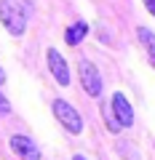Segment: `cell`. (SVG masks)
<instances>
[{
  "label": "cell",
  "mask_w": 155,
  "mask_h": 160,
  "mask_svg": "<svg viewBox=\"0 0 155 160\" xmlns=\"http://www.w3.org/2000/svg\"><path fill=\"white\" fill-rule=\"evenodd\" d=\"M0 22L11 35H24L27 29V11H24L22 0H0Z\"/></svg>",
  "instance_id": "obj_1"
},
{
  "label": "cell",
  "mask_w": 155,
  "mask_h": 160,
  "mask_svg": "<svg viewBox=\"0 0 155 160\" xmlns=\"http://www.w3.org/2000/svg\"><path fill=\"white\" fill-rule=\"evenodd\" d=\"M54 115H56V120L62 123L64 128H67L70 133H80V131H83V120H80L78 109H75L70 102L56 99V102H54Z\"/></svg>",
  "instance_id": "obj_2"
},
{
  "label": "cell",
  "mask_w": 155,
  "mask_h": 160,
  "mask_svg": "<svg viewBox=\"0 0 155 160\" xmlns=\"http://www.w3.org/2000/svg\"><path fill=\"white\" fill-rule=\"evenodd\" d=\"M78 75H80L83 91H86L88 96H94V99H96L99 93H102V78H99L96 67H94L91 62H86V59H83V62L78 64Z\"/></svg>",
  "instance_id": "obj_3"
},
{
  "label": "cell",
  "mask_w": 155,
  "mask_h": 160,
  "mask_svg": "<svg viewBox=\"0 0 155 160\" xmlns=\"http://www.w3.org/2000/svg\"><path fill=\"white\" fill-rule=\"evenodd\" d=\"M46 59H48V69H51V75L56 78V83L59 86H70V67H67V62H64V56L56 48H48Z\"/></svg>",
  "instance_id": "obj_4"
},
{
  "label": "cell",
  "mask_w": 155,
  "mask_h": 160,
  "mask_svg": "<svg viewBox=\"0 0 155 160\" xmlns=\"http://www.w3.org/2000/svg\"><path fill=\"white\" fill-rule=\"evenodd\" d=\"M110 107H112V115L118 118V123H121L123 128L134 126V109H131L128 99L123 96L121 91H118V93H112V102H110Z\"/></svg>",
  "instance_id": "obj_5"
},
{
  "label": "cell",
  "mask_w": 155,
  "mask_h": 160,
  "mask_svg": "<svg viewBox=\"0 0 155 160\" xmlns=\"http://www.w3.org/2000/svg\"><path fill=\"white\" fill-rule=\"evenodd\" d=\"M11 149L22 160H40V149L29 136H11Z\"/></svg>",
  "instance_id": "obj_6"
},
{
  "label": "cell",
  "mask_w": 155,
  "mask_h": 160,
  "mask_svg": "<svg viewBox=\"0 0 155 160\" xmlns=\"http://www.w3.org/2000/svg\"><path fill=\"white\" fill-rule=\"evenodd\" d=\"M86 32H88V24H83V22L72 24V27L64 32V40H67V46H78V43L86 38Z\"/></svg>",
  "instance_id": "obj_7"
},
{
  "label": "cell",
  "mask_w": 155,
  "mask_h": 160,
  "mask_svg": "<svg viewBox=\"0 0 155 160\" xmlns=\"http://www.w3.org/2000/svg\"><path fill=\"white\" fill-rule=\"evenodd\" d=\"M139 40H142V46L147 48L150 53H155V35L150 32L147 27H139Z\"/></svg>",
  "instance_id": "obj_8"
},
{
  "label": "cell",
  "mask_w": 155,
  "mask_h": 160,
  "mask_svg": "<svg viewBox=\"0 0 155 160\" xmlns=\"http://www.w3.org/2000/svg\"><path fill=\"white\" fill-rule=\"evenodd\" d=\"M102 115H104V123H107V128H110V131H112V133H121V123H118V118H115V115H110V109L107 107H104L102 109Z\"/></svg>",
  "instance_id": "obj_9"
},
{
  "label": "cell",
  "mask_w": 155,
  "mask_h": 160,
  "mask_svg": "<svg viewBox=\"0 0 155 160\" xmlns=\"http://www.w3.org/2000/svg\"><path fill=\"white\" fill-rule=\"evenodd\" d=\"M8 112H11V104H8V99L0 93V115H8Z\"/></svg>",
  "instance_id": "obj_10"
},
{
  "label": "cell",
  "mask_w": 155,
  "mask_h": 160,
  "mask_svg": "<svg viewBox=\"0 0 155 160\" xmlns=\"http://www.w3.org/2000/svg\"><path fill=\"white\" fill-rule=\"evenodd\" d=\"M144 6H147V11L155 16V0H144Z\"/></svg>",
  "instance_id": "obj_11"
},
{
  "label": "cell",
  "mask_w": 155,
  "mask_h": 160,
  "mask_svg": "<svg viewBox=\"0 0 155 160\" xmlns=\"http://www.w3.org/2000/svg\"><path fill=\"white\" fill-rule=\"evenodd\" d=\"M3 83H6V72H3V69H0V86H3Z\"/></svg>",
  "instance_id": "obj_12"
},
{
  "label": "cell",
  "mask_w": 155,
  "mask_h": 160,
  "mask_svg": "<svg viewBox=\"0 0 155 160\" xmlns=\"http://www.w3.org/2000/svg\"><path fill=\"white\" fill-rule=\"evenodd\" d=\"M72 160H86V158H83V155H75V158Z\"/></svg>",
  "instance_id": "obj_13"
},
{
  "label": "cell",
  "mask_w": 155,
  "mask_h": 160,
  "mask_svg": "<svg viewBox=\"0 0 155 160\" xmlns=\"http://www.w3.org/2000/svg\"><path fill=\"white\" fill-rule=\"evenodd\" d=\"M150 62H152V67H155V53H150Z\"/></svg>",
  "instance_id": "obj_14"
}]
</instances>
